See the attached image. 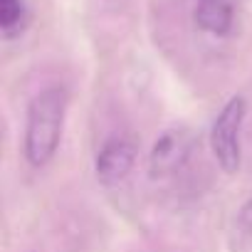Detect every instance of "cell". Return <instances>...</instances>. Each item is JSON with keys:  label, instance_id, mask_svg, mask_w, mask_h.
Here are the masks:
<instances>
[{"label": "cell", "instance_id": "7a4b0ae2", "mask_svg": "<svg viewBox=\"0 0 252 252\" xmlns=\"http://www.w3.org/2000/svg\"><path fill=\"white\" fill-rule=\"evenodd\" d=\"M247 116V101L242 96H232L225 101L220 114L213 121L210 129V149L218 161V166L225 173H237L242 161V124Z\"/></svg>", "mask_w": 252, "mask_h": 252}, {"label": "cell", "instance_id": "8992f818", "mask_svg": "<svg viewBox=\"0 0 252 252\" xmlns=\"http://www.w3.org/2000/svg\"><path fill=\"white\" fill-rule=\"evenodd\" d=\"M28 25L25 0H0V30L5 37H18Z\"/></svg>", "mask_w": 252, "mask_h": 252}, {"label": "cell", "instance_id": "3957f363", "mask_svg": "<svg viewBox=\"0 0 252 252\" xmlns=\"http://www.w3.org/2000/svg\"><path fill=\"white\" fill-rule=\"evenodd\" d=\"M195 151V136L190 129L176 126V129H166L151 146L149 154V173L151 178H171L183 166L190 161Z\"/></svg>", "mask_w": 252, "mask_h": 252}, {"label": "cell", "instance_id": "277c9868", "mask_svg": "<svg viewBox=\"0 0 252 252\" xmlns=\"http://www.w3.org/2000/svg\"><path fill=\"white\" fill-rule=\"evenodd\" d=\"M134 163H136V144L126 136H111L99 149L96 161H94V171H96V178L101 183L114 186V183H121L131 173Z\"/></svg>", "mask_w": 252, "mask_h": 252}, {"label": "cell", "instance_id": "6da1fadb", "mask_svg": "<svg viewBox=\"0 0 252 252\" xmlns=\"http://www.w3.org/2000/svg\"><path fill=\"white\" fill-rule=\"evenodd\" d=\"M64 114H67L64 87H47L32 96L28 106L25 146H23L30 166L42 168L57 154L64 129Z\"/></svg>", "mask_w": 252, "mask_h": 252}, {"label": "cell", "instance_id": "5b68a950", "mask_svg": "<svg viewBox=\"0 0 252 252\" xmlns=\"http://www.w3.org/2000/svg\"><path fill=\"white\" fill-rule=\"evenodd\" d=\"M195 25L208 35H227L232 28V3L230 0H195L193 10Z\"/></svg>", "mask_w": 252, "mask_h": 252}]
</instances>
